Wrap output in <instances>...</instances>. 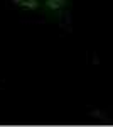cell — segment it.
Here are the masks:
<instances>
[{"mask_svg":"<svg viewBox=\"0 0 113 127\" xmlns=\"http://www.w3.org/2000/svg\"><path fill=\"white\" fill-rule=\"evenodd\" d=\"M69 7H71V0H42L41 12H44L51 19L61 20L64 15L69 14Z\"/></svg>","mask_w":113,"mask_h":127,"instance_id":"1","label":"cell"},{"mask_svg":"<svg viewBox=\"0 0 113 127\" xmlns=\"http://www.w3.org/2000/svg\"><path fill=\"white\" fill-rule=\"evenodd\" d=\"M14 7L25 12H41L42 9V0H10Z\"/></svg>","mask_w":113,"mask_h":127,"instance_id":"2","label":"cell"}]
</instances>
